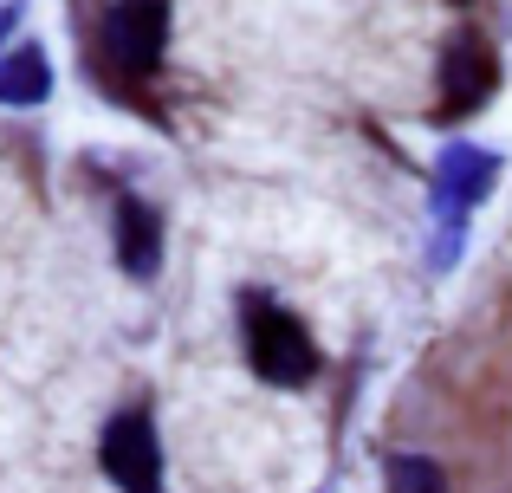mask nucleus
<instances>
[{"mask_svg": "<svg viewBox=\"0 0 512 493\" xmlns=\"http://www.w3.org/2000/svg\"><path fill=\"white\" fill-rule=\"evenodd\" d=\"M169 46V0H111L104 7V59L117 72L143 78L163 65Z\"/></svg>", "mask_w": 512, "mask_h": 493, "instance_id": "nucleus-4", "label": "nucleus"}, {"mask_svg": "<svg viewBox=\"0 0 512 493\" xmlns=\"http://www.w3.org/2000/svg\"><path fill=\"white\" fill-rule=\"evenodd\" d=\"M500 91V52H493V39L480 33V26H461V33L448 39V52H441V124H454V117H474L480 104Z\"/></svg>", "mask_w": 512, "mask_h": 493, "instance_id": "nucleus-2", "label": "nucleus"}, {"mask_svg": "<svg viewBox=\"0 0 512 493\" xmlns=\"http://www.w3.org/2000/svg\"><path fill=\"white\" fill-rule=\"evenodd\" d=\"M240 331H247V364L260 370L266 383L299 390V383L318 377V344H312V331H305L286 305L247 292V299H240Z\"/></svg>", "mask_w": 512, "mask_h": 493, "instance_id": "nucleus-1", "label": "nucleus"}, {"mask_svg": "<svg viewBox=\"0 0 512 493\" xmlns=\"http://www.w3.org/2000/svg\"><path fill=\"white\" fill-rule=\"evenodd\" d=\"M493 182H500V156L480 150V143H454V150L441 156V169H435V221L448 228V241H441V260H454L467 208L487 202Z\"/></svg>", "mask_w": 512, "mask_h": 493, "instance_id": "nucleus-3", "label": "nucleus"}, {"mask_svg": "<svg viewBox=\"0 0 512 493\" xmlns=\"http://www.w3.org/2000/svg\"><path fill=\"white\" fill-rule=\"evenodd\" d=\"M389 493H448V474L428 455H389Z\"/></svg>", "mask_w": 512, "mask_h": 493, "instance_id": "nucleus-8", "label": "nucleus"}, {"mask_svg": "<svg viewBox=\"0 0 512 493\" xmlns=\"http://www.w3.org/2000/svg\"><path fill=\"white\" fill-rule=\"evenodd\" d=\"M117 260L137 279H150L156 260H163V215L137 195H117Z\"/></svg>", "mask_w": 512, "mask_h": 493, "instance_id": "nucleus-6", "label": "nucleus"}, {"mask_svg": "<svg viewBox=\"0 0 512 493\" xmlns=\"http://www.w3.org/2000/svg\"><path fill=\"white\" fill-rule=\"evenodd\" d=\"M52 91V65L39 46H13L0 59V104H46Z\"/></svg>", "mask_w": 512, "mask_h": 493, "instance_id": "nucleus-7", "label": "nucleus"}, {"mask_svg": "<svg viewBox=\"0 0 512 493\" xmlns=\"http://www.w3.org/2000/svg\"><path fill=\"white\" fill-rule=\"evenodd\" d=\"M454 7H467V0H454Z\"/></svg>", "mask_w": 512, "mask_h": 493, "instance_id": "nucleus-10", "label": "nucleus"}, {"mask_svg": "<svg viewBox=\"0 0 512 493\" xmlns=\"http://www.w3.org/2000/svg\"><path fill=\"white\" fill-rule=\"evenodd\" d=\"M13 26H20V0H7V7H0V46H7Z\"/></svg>", "mask_w": 512, "mask_h": 493, "instance_id": "nucleus-9", "label": "nucleus"}, {"mask_svg": "<svg viewBox=\"0 0 512 493\" xmlns=\"http://www.w3.org/2000/svg\"><path fill=\"white\" fill-rule=\"evenodd\" d=\"M98 461H104V474H111L117 493H156L163 487V448H156L150 409H124V416L104 422Z\"/></svg>", "mask_w": 512, "mask_h": 493, "instance_id": "nucleus-5", "label": "nucleus"}]
</instances>
